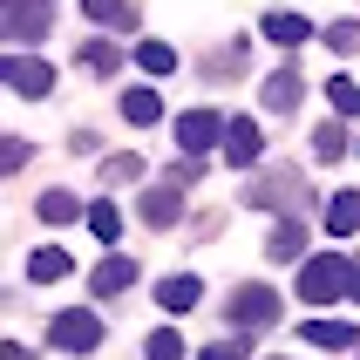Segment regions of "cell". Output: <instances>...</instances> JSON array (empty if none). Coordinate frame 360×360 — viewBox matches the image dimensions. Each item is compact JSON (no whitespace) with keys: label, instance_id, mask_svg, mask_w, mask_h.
Instances as JSON below:
<instances>
[{"label":"cell","instance_id":"obj_1","mask_svg":"<svg viewBox=\"0 0 360 360\" xmlns=\"http://www.w3.org/2000/svg\"><path fill=\"white\" fill-rule=\"evenodd\" d=\"M48 340H55L61 354H96V347H102V320L89 313V306H75V313H55V320H48Z\"/></svg>","mask_w":360,"mask_h":360},{"label":"cell","instance_id":"obj_2","mask_svg":"<svg viewBox=\"0 0 360 360\" xmlns=\"http://www.w3.org/2000/svg\"><path fill=\"white\" fill-rule=\"evenodd\" d=\"M347 292V259H306L300 265V300L306 306H333Z\"/></svg>","mask_w":360,"mask_h":360},{"label":"cell","instance_id":"obj_3","mask_svg":"<svg viewBox=\"0 0 360 360\" xmlns=\"http://www.w3.org/2000/svg\"><path fill=\"white\" fill-rule=\"evenodd\" d=\"M55 27V0H7L0 7V34L7 41H41Z\"/></svg>","mask_w":360,"mask_h":360},{"label":"cell","instance_id":"obj_4","mask_svg":"<svg viewBox=\"0 0 360 360\" xmlns=\"http://www.w3.org/2000/svg\"><path fill=\"white\" fill-rule=\"evenodd\" d=\"M0 82H7L14 96H27V102L55 96V68H48V61H34V55H7V61H0Z\"/></svg>","mask_w":360,"mask_h":360},{"label":"cell","instance_id":"obj_5","mask_svg":"<svg viewBox=\"0 0 360 360\" xmlns=\"http://www.w3.org/2000/svg\"><path fill=\"white\" fill-rule=\"evenodd\" d=\"M245 204H259V211H300L306 204V184H300V170H272V177H252V191H245Z\"/></svg>","mask_w":360,"mask_h":360},{"label":"cell","instance_id":"obj_6","mask_svg":"<svg viewBox=\"0 0 360 360\" xmlns=\"http://www.w3.org/2000/svg\"><path fill=\"white\" fill-rule=\"evenodd\" d=\"M231 122H218V109H184L177 116V150L184 157H211V143L224 136Z\"/></svg>","mask_w":360,"mask_h":360},{"label":"cell","instance_id":"obj_7","mask_svg":"<svg viewBox=\"0 0 360 360\" xmlns=\"http://www.w3.org/2000/svg\"><path fill=\"white\" fill-rule=\"evenodd\" d=\"M231 320H238L245 333H252V326H272L279 320V292H272V285H238V292H231Z\"/></svg>","mask_w":360,"mask_h":360},{"label":"cell","instance_id":"obj_8","mask_svg":"<svg viewBox=\"0 0 360 360\" xmlns=\"http://www.w3.org/2000/svg\"><path fill=\"white\" fill-rule=\"evenodd\" d=\"M265 157V136L252 116H231V129H224V163H238V170H252V163Z\"/></svg>","mask_w":360,"mask_h":360},{"label":"cell","instance_id":"obj_9","mask_svg":"<svg viewBox=\"0 0 360 360\" xmlns=\"http://www.w3.org/2000/svg\"><path fill=\"white\" fill-rule=\"evenodd\" d=\"M184 184H150L143 191V224H157V231H170V224H184Z\"/></svg>","mask_w":360,"mask_h":360},{"label":"cell","instance_id":"obj_10","mask_svg":"<svg viewBox=\"0 0 360 360\" xmlns=\"http://www.w3.org/2000/svg\"><path fill=\"white\" fill-rule=\"evenodd\" d=\"M259 109H265V116H292V109H300V68H279V75L265 82Z\"/></svg>","mask_w":360,"mask_h":360},{"label":"cell","instance_id":"obj_11","mask_svg":"<svg viewBox=\"0 0 360 360\" xmlns=\"http://www.w3.org/2000/svg\"><path fill=\"white\" fill-rule=\"evenodd\" d=\"M102 292V300H116V292H129V285H136V259H102L96 265V279H89Z\"/></svg>","mask_w":360,"mask_h":360},{"label":"cell","instance_id":"obj_12","mask_svg":"<svg viewBox=\"0 0 360 360\" xmlns=\"http://www.w3.org/2000/svg\"><path fill=\"white\" fill-rule=\"evenodd\" d=\"M265 41L272 48H300V41H313V20L306 14H265Z\"/></svg>","mask_w":360,"mask_h":360},{"label":"cell","instance_id":"obj_13","mask_svg":"<svg viewBox=\"0 0 360 360\" xmlns=\"http://www.w3.org/2000/svg\"><path fill=\"white\" fill-rule=\"evenodd\" d=\"M326 231L333 238H354L360 231V191H340V198L326 204Z\"/></svg>","mask_w":360,"mask_h":360},{"label":"cell","instance_id":"obj_14","mask_svg":"<svg viewBox=\"0 0 360 360\" xmlns=\"http://www.w3.org/2000/svg\"><path fill=\"white\" fill-rule=\"evenodd\" d=\"M300 252H306V224H300V218H279V224H272L265 259H300Z\"/></svg>","mask_w":360,"mask_h":360},{"label":"cell","instance_id":"obj_15","mask_svg":"<svg viewBox=\"0 0 360 360\" xmlns=\"http://www.w3.org/2000/svg\"><path fill=\"white\" fill-rule=\"evenodd\" d=\"M68 272H75V259H68L61 245H48V252H34V259H27V279H34V285H48V279H68Z\"/></svg>","mask_w":360,"mask_h":360},{"label":"cell","instance_id":"obj_16","mask_svg":"<svg viewBox=\"0 0 360 360\" xmlns=\"http://www.w3.org/2000/svg\"><path fill=\"white\" fill-rule=\"evenodd\" d=\"M157 300H163V313H191V306L204 300V285L184 272V279H163V285H157Z\"/></svg>","mask_w":360,"mask_h":360},{"label":"cell","instance_id":"obj_17","mask_svg":"<svg viewBox=\"0 0 360 360\" xmlns=\"http://www.w3.org/2000/svg\"><path fill=\"white\" fill-rule=\"evenodd\" d=\"M157 116H163V96H157V89H129V96H122V122H136V129H150Z\"/></svg>","mask_w":360,"mask_h":360},{"label":"cell","instance_id":"obj_18","mask_svg":"<svg viewBox=\"0 0 360 360\" xmlns=\"http://www.w3.org/2000/svg\"><path fill=\"white\" fill-rule=\"evenodd\" d=\"M300 340L306 347H354V326H347V320H306Z\"/></svg>","mask_w":360,"mask_h":360},{"label":"cell","instance_id":"obj_19","mask_svg":"<svg viewBox=\"0 0 360 360\" xmlns=\"http://www.w3.org/2000/svg\"><path fill=\"white\" fill-rule=\"evenodd\" d=\"M96 27H136V0H82Z\"/></svg>","mask_w":360,"mask_h":360},{"label":"cell","instance_id":"obj_20","mask_svg":"<svg viewBox=\"0 0 360 360\" xmlns=\"http://www.w3.org/2000/svg\"><path fill=\"white\" fill-rule=\"evenodd\" d=\"M34 211H41L48 224H68V218H82V204L68 198V191H41V204H34Z\"/></svg>","mask_w":360,"mask_h":360},{"label":"cell","instance_id":"obj_21","mask_svg":"<svg viewBox=\"0 0 360 360\" xmlns=\"http://www.w3.org/2000/svg\"><path fill=\"white\" fill-rule=\"evenodd\" d=\"M89 231H96L102 245H116L122 238V211H116V204H89Z\"/></svg>","mask_w":360,"mask_h":360},{"label":"cell","instance_id":"obj_22","mask_svg":"<svg viewBox=\"0 0 360 360\" xmlns=\"http://www.w3.org/2000/svg\"><path fill=\"white\" fill-rule=\"evenodd\" d=\"M313 157H320V163L347 157V129H340V122H320V129H313Z\"/></svg>","mask_w":360,"mask_h":360},{"label":"cell","instance_id":"obj_23","mask_svg":"<svg viewBox=\"0 0 360 360\" xmlns=\"http://www.w3.org/2000/svg\"><path fill=\"white\" fill-rule=\"evenodd\" d=\"M136 61L150 68V75H170V68H177V48H170V41H143Z\"/></svg>","mask_w":360,"mask_h":360},{"label":"cell","instance_id":"obj_24","mask_svg":"<svg viewBox=\"0 0 360 360\" xmlns=\"http://www.w3.org/2000/svg\"><path fill=\"white\" fill-rule=\"evenodd\" d=\"M143 177V157H129V150H122V157H102V184H136Z\"/></svg>","mask_w":360,"mask_h":360},{"label":"cell","instance_id":"obj_25","mask_svg":"<svg viewBox=\"0 0 360 360\" xmlns=\"http://www.w3.org/2000/svg\"><path fill=\"white\" fill-rule=\"evenodd\" d=\"M116 48H109V41H89V48H82V68H89V75H116Z\"/></svg>","mask_w":360,"mask_h":360},{"label":"cell","instance_id":"obj_26","mask_svg":"<svg viewBox=\"0 0 360 360\" xmlns=\"http://www.w3.org/2000/svg\"><path fill=\"white\" fill-rule=\"evenodd\" d=\"M238 68H245V41H231V48H218V55L204 61V75H211V82H218V75H238Z\"/></svg>","mask_w":360,"mask_h":360},{"label":"cell","instance_id":"obj_27","mask_svg":"<svg viewBox=\"0 0 360 360\" xmlns=\"http://www.w3.org/2000/svg\"><path fill=\"white\" fill-rule=\"evenodd\" d=\"M326 96H333V109H340V116H360V82L333 75V82H326Z\"/></svg>","mask_w":360,"mask_h":360},{"label":"cell","instance_id":"obj_28","mask_svg":"<svg viewBox=\"0 0 360 360\" xmlns=\"http://www.w3.org/2000/svg\"><path fill=\"white\" fill-rule=\"evenodd\" d=\"M245 354H252V333H231V340H211L198 360H245Z\"/></svg>","mask_w":360,"mask_h":360},{"label":"cell","instance_id":"obj_29","mask_svg":"<svg viewBox=\"0 0 360 360\" xmlns=\"http://www.w3.org/2000/svg\"><path fill=\"white\" fill-rule=\"evenodd\" d=\"M326 48H333V55H354L360 48V20H333V27H326Z\"/></svg>","mask_w":360,"mask_h":360},{"label":"cell","instance_id":"obj_30","mask_svg":"<svg viewBox=\"0 0 360 360\" xmlns=\"http://www.w3.org/2000/svg\"><path fill=\"white\" fill-rule=\"evenodd\" d=\"M143 354H150V360H184V340H177V333H170V326H157Z\"/></svg>","mask_w":360,"mask_h":360},{"label":"cell","instance_id":"obj_31","mask_svg":"<svg viewBox=\"0 0 360 360\" xmlns=\"http://www.w3.org/2000/svg\"><path fill=\"white\" fill-rule=\"evenodd\" d=\"M27 157H34V143H27V136H7V143H0V170H20Z\"/></svg>","mask_w":360,"mask_h":360},{"label":"cell","instance_id":"obj_32","mask_svg":"<svg viewBox=\"0 0 360 360\" xmlns=\"http://www.w3.org/2000/svg\"><path fill=\"white\" fill-rule=\"evenodd\" d=\"M347 300H360V259H347Z\"/></svg>","mask_w":360,"mask_h":360}]
</instances>
